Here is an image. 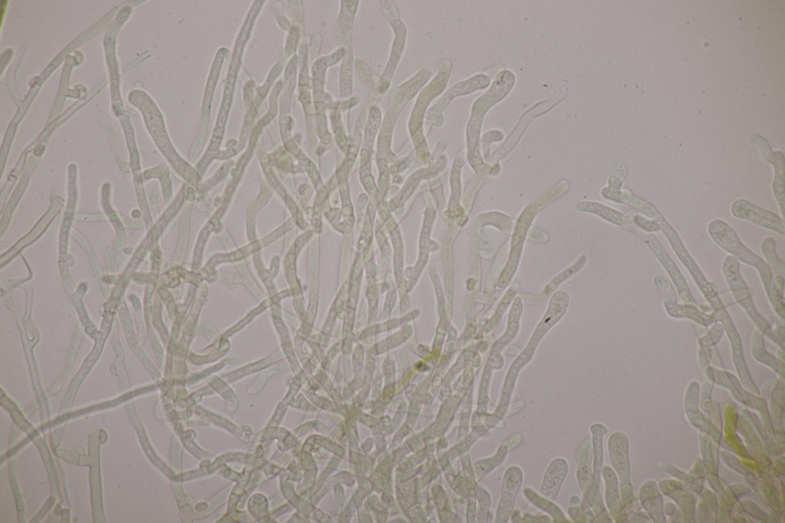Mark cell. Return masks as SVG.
Here are the masks:
<instances>
[{"mask_svg":"<svg viewBox=\"0 0 785 523\" xmlns=\"http://www.w3.org/2000/svg\"><path fill=\"white\" fill-rule=\"evenodd\" d=\"M720 456L723 460L724 463L737 473L742 475L743 478L748 477V475L755 473L744 464V462L733 453L728 451L723 450L720 452ZM756 474V473H755Z\"/></svg>","mask_w":785,"mask_h":523,"instance_id":"20","label":"cell"},{"mask_svg":"<svg viewBox=\"0 0 785 523\" xmlns=\"http://www.w3.org/2000/svg\"><path fill=\"white\" fill-rule=\"evenodd\" d=\"M771 475L775 478L784 480L785 464L784 454L771 458Z\"/></svg>","mask_w":785,"mask_h":523,"instance_id":"26","label":"cell"},{"mask_svg":"<svg viewBox=\"0 0 785 523\" xmlns=\"http://www.w3.org/2000/svg\"><path fill=\"white\" fill-rule=\"evenodd\" d=\"M628 522H651V520L647 513L642 511H631L627 513Z\"/></svg>","mask_w":785,"mask_h":523,"instance_id":"28","label":"cell"},{"mask_svg":"<svg viewBox=\"0 0 785 523\" xmlns=\"http://www.w3.org/2000/svg\"><path fill=\"white\" fill-rule=\"evenodd\" d=\"M760 495H762L771 511L775 512L784 522V504L776 490L773 478H760Z\"/></svg>","mask_w":785,"mask_h":523,"instance_id":"15","label":"cell"},{"mask_svg":"<svg viewBox=\"0 0 785 523\" xmlns=\"http://www.w3.org/2000/svg\"><path fill=\"white\" fill-rule=\"evenodd\" d=\"M663 509H664V513L667 516V519L668 520L667 522L673 523L682 522L681 512L678 506L676 505L675 502H667V504L664 505V507H663Z\"/></svg>","mask_w":785,"mask_h":523,"instance_id":"27","label":"cell"},{"mask_svg":"<svg viewBox=\"0 0 785 523\" xmlns=\"http://www.w3.org/2000/svg\"><path fill=\"white\" fill-rule=\"evenodd\" d=\"M739 504L742 511L752 518L762 523L769 522V515L767 512L764 511L755 502L752 500H743L739 501Z\"/></svg>","mask_w":785,"mask_h":523,"instance_id":"21","label":"cell"},{"mask_svg":"<svg viewBox=\"0 0 785 523\" xmlns=\"http://www.w3.org/2000/svg\"><path fill=\"white\" fill-rule=\"evenodd\" d=\"M737 432L742 437L747 451L760 467V478H771V458L769 456L759 436L746 420L740 414Z\"/></svg>","mask_w":785,"mask_h":523,"instance_id":"5","label":"cell"},{"mask_svg":"<svg viewBox=\"0 0 785 523\" xmlns=\"http://www.w3.org/2000/svg\"><path fill=\"white\" fill-rule=\"evenodd\" d=\"M606 480L607 504L610 509L611 515L616 522H627V513L626 508L620 499L619 484L617 475L610 467L606 466L604 470Z\"/></svg>","mask_w":785,"mask_h":523,"instance_id":"10","label":"cell"},{"mask_svg":"<svg viewBox=\"0 0 785 523\" xmlns=\"http://www.w3.org/2000/svg\"><path fill=\"white\" fill-rule=\"evenodd\" d=\"M699 438L701 460L706 468V473L718 475L720 447L705 433L700 432Z\"/></svg>","mask_w":785,"mask_h":523,"instance_id":"14","label":"cell"},{"mask_svg":"<svg viewBox=\"0 0 785 523\" xmlns=\"http://www.w3.org/2000/svg\"><path fill=\"white\" fill-rule=\"evenodd\" d=\"M731 214L736 219L746 221L784 236L785 223L777 214L763 209L744 199H737L731 206Z\"/></svg>","mask_w":785,"mask_h":523,"instance_id":"2","label":"cell"},{"mask_svg":"<svg viewBox=\"0 0 785 523\" xmlns=\"http://www.w3.org/2000/svg\"><path fill=\"white\" fill-rule=\"evenodd\" d=\"M629 439L622 432H615L609 439V453L612 466L620 478V485L632 484Z\"/></svg>","mask_w":785,"mask_h":523,"instance_id":"7","label":"cell"},{"mask_svg":"<svg viewBox=\"0 0 785 523\" xmlns=\"http://www.w3.org/2000/svg\"><path fill=\"white\" fill-rule=\"evenodd\" d=\"M708 232L717 245L759 271L764 289L770 296L773 280L767 263L744 246L734 229L726 221L720 219L712 221L709 224Z\"/></svg>","mask_w":785,"mask_h":523,"instance_id":"1","label":"cell"},{"mask_svg":"<svg viewBox=\"0 0 785 523\" xmlns=\"http://www.w3.org/2000/svg\"><path fill=\"white\" fill-rule=\"evenodd\" d=\"M638 499L642 508L654 523L667 522L664 513V504H663L662 494L660 491L658 483L654 480H647L642 484Z\"/></svg>","mask_w":785,"mask_h":523,"instance_id":"9","label":"cell"},{"mask_svg":"<svg viewBox=\"0 0 785 523\" xmlns=\"http://www.w3.org/2000/svg\"><path fill=\"white\" fill-rule=\"evenodd\" d=\"M706 480L718 498L731 502H737L740 500L736 498L730 485H729L725 480L722 479L719 474L706 473Z\"/></svg>","mask_w":785,"mask_h":523,"instance_id":"17","label":"cell"},{"mask_svg":"<svg viewBox=\"0 0 785 523\" xmlns=\"http://www.w3.org/2000/svg\"><path fill=\"white\" fill-rule=\"evenodd\" d=\"M762 250L771 269L777 274H784V263L777 256L774 238H766L762 243Z\"/></svg>","mask_w":785,"mask_h":523,"instance_id":"18","label":"cell"},{"mask_svg":"<svg viewBox=\"0 0 785 523\" xmlns=\"http://www.w3.org/2000/svg\"><path fill=\"white\" fill-rule=\"evenodd\" d=\"M762 396L767 398L768 409L773 420L775 436L784 435V382L781 380H771L764 385Z\"/></svg>","mask_w":785,"mask_h":523,"instance_id":"8","label":"cell"},{"mask_svg":"<svg viewBox=\"0 0 785 523\" xmlns=\"http://www.w3.org/2000/svg\"><path fill=\"white\" fill-rule=\"evenodd\" d=\"M700 499L696 502L695 522L715 523L718 515V497L709 489L703 490L699 495Z\"/></svg>","mask_w":785,"mask_h":523,"instance_id":"12","label":"cell"},{"mask_svg":"<svg viewBox=\"0 0 785 523\" xmlns=\"http://www.w3.org/2000/svg\"><path fill=\"white\" fill-rule=\"evenodd\" d=\"M700 393L699 384L692 382L688 387L684 399L686 418L697 430H700L703 420V413L700 407Z\"/></svg>","mask_w":785,"mask_h":523,"instance_id":"13","label":"cell"},{"mask_svg":"<svg viewBox=\"0 0 785 523\" xmlns=\"http://www.w3.org/2000/svg\"><path fill=\"white\" fill-rule=\"evenodd\" d=\"M740 414L753 427L771 458L784 454L777 438L770 435L757 413L748 409H742Z\"/></svg>","mask_w":785,"mask_h":523,"instance_id":"11","label":"cell"},{"mask_svg":"<svg viewBox=\"0 0 785 523\" xmlns=\"http://www.w3.org/2000/svg\"><path fill=\"white\" fill-rule=\"evenodd\" d=\"M662 495L671 499L679 508L682 522H695L696 499L694 493L682 482L676 479H665L658 483Z\"/></svg>","mask_w":785,"mask_h":523,"instance_id":"4","label":"cell"},{"mask_svg":"<svg viewBox=\"0 0 785 523\" xmlns=\"http://www.w3.org/2000/svg\"><path fill=\"white\" fill-rule=\"evenodd\" d=\"M730 486L732 488V490L736 495V498L739 500L743 497H746V495H749L751 493L750 487L746 484L736 483L731 484Z\"/></svg>","mask_w":785,"mask_h":523,"instance_id":"29","label":"cell"},{"mask_svg":"<svg viewBox=\"0 0 785 523\" xmlns=\"http://www.w3.org/2000/svg\"><path fill=\"white\" fill-rule=\"evenodd\" d=\"M631 221L634 225L646 233L658 232L660 228L654 221L647 219L641 215H638L634 210H631Z\"/></svg>","mask_w":785,"mask_h":523,"instance_id":"24","label":"cell"},{"mask_svg":"<svg viewBox=\"0 0 785 523\" xmlns=\"http://www.w3.org/2000/svg\"><path fill=\"white\" fill-rule=\"evenodd\" d=\"M706 478V468L704 466L701 458L696 459L690 470L687 472L684 484L696 495H700L704 490Z\"/></svg>","mask_w":785,"mask_h":523,"instance_id":"16","label":"cell"},{"mask_svg":"<svg viewBox=\"0 0 785 523\" xmlns=\"http://www.w3.org/2000/svg\"><path fill=\"white\" fill-rule=\"evenodd\" d=\"M658 466L663 472L672 475L674 479L680 480L682 482V483H684L687 477L686 471L681 470V469L678 468V466H676L671 463H668V462L666 461H659Z\"/></svg>","mask_w":785,"mask_h":523,"instance_id":"25","label":"cell"},{"mask_svg":"<svg viewBox=\"0 0 785 523\" xmlns=\"http://www.w3.org/2000/svg\"><path fill=\"white\" fill-rule=\"evenodd\" d=\"M751 400H752V409L759 412V417L764 428L771 436L776 438L773 420H771L766 400L754 395L751 396Z\"/></svg>","mask_w":785,"mask_h":523,"instance_id":"19","label":"cell"},{"mask_svg":"<svg viewBox=\"0 0 785 523\" xmlns=\"http://www.w3.org/2000/svg\"><path fill=\"white\" fill-rule=\"evenodd\" d=\"M651 220L658 224L660 230H662L663 234H665L668 240L671 243L674 252L689 270L690 274L692 275L695 283L699 285V287L702 289L703 293L707 295L709 291H711V293L714 294L715 293V287L712 283H709L706 281V278L704 277L701 270L698 266H697L693 258L688 254L679 234L676 233V231L673 228L671 224L665 220L660 212L656 213Z\"/></svg>","mask_w":785,"mask_h":523,"instance_id":"3","label":"cell"},{"mask_svg":"<svg viewBox=\"0 0 785 523\" xmlns=\"http://www.w3.org/2000/svg\"><path fill=\"white\" fill-rule=\"evenodd\" d=\"M740 413L737 411L733 404H728L724 410L723 434L737 431V425L739 422Z\"/></svg>","mask_w":785,"mask_h":523,"instance_id":"22","label":"cell"},{"mask_svg":"<svg viewBox=\"0 0 785 523\" xmlns=\"http://www.w3.org/2000/svg\"><path fill=\"white\" fill-rule=\"evenodd\" d=\"M751 144L755 145L760 148V153L764 160L774 166L775 178L773 183V195L780 208L782 217L784 216L785 208V190H784V157L781 152H773L768 142L759 135H753L750 138Z\"/></svg>","mask_w":785,"mask_h":523,"instance_id":"6","label":"cell"},{"mask_svg":"<svg viewBox=\"0 0 785 523\" xmlns=\"http://www.w3.org/2000/svg\"><path fill=\"white\" fill-rule=\"evenodd\" d=\"M713 388V383L706 382L704 384L702 391L700 393V410L704 416L709 418L713 407V400L711 398Z\"/></svg>","mask_w":785,"mask_h":523,"instance_id":"23","label":"cell"}]
</instances>
